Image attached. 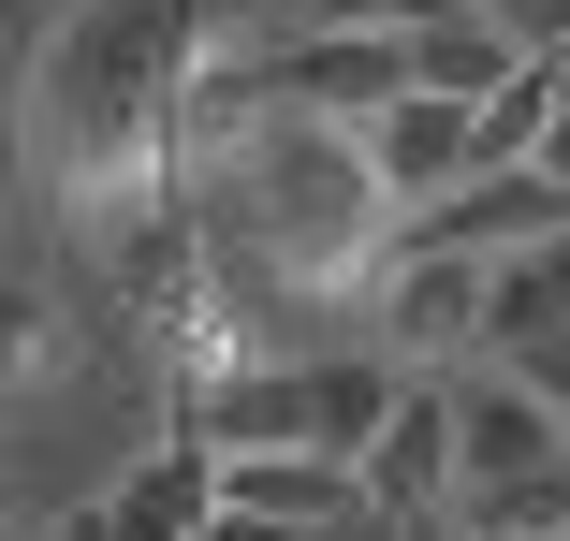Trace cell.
<instances>
[{
	"label": "cell",
	"mask_w": 570,
	"mask_h": 541,
	"mask_svg": "<svg viewBox=\"0 0 570 541\" xmlns=\"http://www.w3.org/2000/svg\"><path fill=\"white\" fill-rule=\"evenodd\" d=\"M395 410H410V366H395V352H278V366H235V381L176 395V440H205V454H322V469H366Z\"/></svg>",
	"instance_id": "6da1fadb"
},
{
	"label": "cell",
	"mask_w": 570,
	"mask_h": 541,
	"mask_svg": "<svg viewBox=\"0 0 570 541\" xmlns=\"http://www.w3.org/2000/svg\"><path fill=\"white\" fill-rule=\"evenodd\" d=\"M453 498H469V424H453V381H410V410L381 424V454H366V512H381V527H453Z\"/></svg>",
	"instance_id": "277c9868"
},
{
	"label": "cell",
	"mask_w": 570,
	"mask_h": 541,
	"mask_svg": "<svg viewBox=\"0 0 570 541\" xmlns=\"http://www.w3.org/2000/svg\"><path fill=\"white\" fill-rule=\"evenodd\" d=\"M527 176H556V190H570V73H556V132H541V161H527Z\"/></svg>",
	"instance_id": "8992f818"
},
{
	"label": "cell",
	"mask_w": 570,
	"mask_h": 541,
	"mask_svg": "<svg viewBox=\"0 0 570 541\" xmlns=\"http://www.w3.org/2000/svg\"><path fill=\"white\" fill-rule=\"evenodd\" d=\"M483 16H498V30H512L541 73H570V0H483Z\"/></svg>",
	"instance_id": "5b68a950"
},
{
	"label": "cell",
	"mask_w": 570,
	"mask_h": 541,
	"mask_svg": "<svg viewBox=\"0 0 570 541\" xmlns=\"http://www.w3.org/2000/svg\"><path fill=\"white\" fill-rule=\"evenodd\" d=\"M498 278H512V264L410 249V235H395V278L366 293V307H381V352H395L410 381H453V352H498Z\"/></svg>",
	"instance_id": "7a4b0ae2"
},
{
	"label": "cell",
	"mask_w": 570,
	"mask_h": 541,
	"mask_svg": "<svg viewBox=\"0 0 570 541\" xmlns=\"http://www.w3.org/2000/svg\"><path fill=\"white\" fill-rule=\"evenodd\" d=\"M366 161H381V205H395V220H439L453 190L498 176V161H483V102H439V88L395 102V118L366 132Z\"/></svg>",
	"instance_id": "3957f363"
},
{
	"label": "cell",
	"mask_w": 570,
	"mask_h": 541,
	"mask_svg": "<svg viewBox=\"0 0 570 541\" xmlns=\"http://www.w3.org/2000/svg\"><path fill=\"white\" fill-rule=\"evenodd\" d=\"M381 541H469V527H381Z\"/></svg>",
	"instance_id": "52a82bcc"
}]
</instances>
